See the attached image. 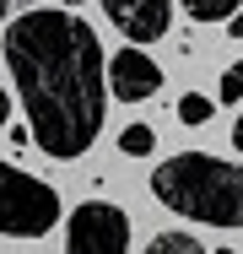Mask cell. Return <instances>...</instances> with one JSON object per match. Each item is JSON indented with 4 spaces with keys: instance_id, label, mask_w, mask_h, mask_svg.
<instances>
[{
    "instance_id": "cell-2",
    "label": "cell",
    "mask_w": 243,
    "mask_h": 254,
    "mask_svg": "<svg viewBox=\"0 0 243 254\" xmlns=\"http://www.w3.org/2000/svg\"><path fill=\"white\" fill-rule=\"evenodd\" d=\"M151 195L205 227H243V162H222L211 152H179L157 162Z\"/></svg>"
},
{
    "instance_id": "cell-15",
    "label": "cell",
    "mask_w": 243,
    "mask_h": 254,
    "mask_svg": "<svg viewBox=\"0 0 243 254\" xmlns=\"http://www.w3.org/2000/svg\"><path fill=\"white\" fill-rule=\"evenodd\" d=\"M16 5H22V0H0V16H11V11H16Z\"/></svg>"
},
{
    "instance_id": "cell-9",
    "label": "cell",
    "mask_w": 243,
    "mask_h": 254,
    "mask_svg": "<svg viewBox=\"0 0 243 254\" xmlns=\"http://www.w3.org/2000/svg\"><path fill=\"white\" fill-rule=\"evenodd\" d=\"M141 254H205V249H200V238H189V233H157Z\"/></svg>"
},
{
    "instance_id": "cell-5",
    "label": "cell",
    "mask_w": 243,
    "mask_h": 254,
    "mask_svg": "<svg viewBox=\"0 0 243 254\" xmlns=\"http://www.w3.org/2000/svg\"><path fill=\"white\" fill-rule=\"evenodd\" d=\"M103 81H108V92L119 103H146V98H157L162 70H157V60L141 44H124L114 60H103Z\"/></svg>"
},
{
    "instance_id": "cell-13",
    "label": "cell",
    "mask_w": 243,
    "mask_h": 254,
    "mask_svg": "<svg viewBox=\"0 0 243 254\" xmlns=\"http://www.w3.org/2000/svg\"><path fill=\"white\" fill-rule=\"evenodd\" d=\"M11 119V98H5V87H0V125Z\"/></svg>"
},
{
    "instance_id": "cell-7",
    "label": "cell",
    "mask_w": 243,
    "mask_h": 254,
    "mask_svg": "<svg viewBox=\"0 0 243 254\" xmlns=\"http://www.w3.org/2000/svg\"><path fill=\"white\" fill-rule=\"evenodd\" d=\"M151 146H157V135H151V125H141V119L119 130V152L124 157H151Z\"/></svg>"
},
{
    "instance_id": "cell-8",
    "label": "cell",
    "mask_w": 243,
    "mask_h": 254,
    "mask_svg": "<svg viewBox=\"0 0 243 254\" xmlns=\"http://www.w3.org/2000/svg\"><path fill=\"white\" fill-rule=\"evenodd\" d=\"M179 5H184V11H189L194 22H227V16H233V11H238L243 0H179Z\"/></svg>"
},
{
    "instance_id": "cell-14",
    "label": "cell",
    "mask_w": 243,
    "mask_h": 254,
    "mask_svg": "<svg viewBox=\"0 0 243 254\" xmlns=\"http://www.w3.org/2000/svg\"><path fill=\"white\" fill-rule=\"evenodd\" d=\"M233 146L243 152V114H238V125H233Z\"/></svg>"
},
{
    "instance_id": "cell-3",
    "label": "cell",
    "mask_w": 243,
    "mask_h": 254,
    "mask_svg": "<svg viewBox=\"0 0 243 254\" xmlns=\"http://www.w3.org/2000/svg\"><path fill=\"white\" fill-rule=\"evenodd\" d=\"M60 222V195L54 184L0 162V233L5 238H44Z\"/></svg>"
},
{
    "instance_id": "cell-10",
    "label": "cell",
    "mask_w": 243,
    "mask_h": 254,
    "mask_svg": "<svg viewBox=\"0 0 243 254\" xmlns=\"http://www.w3.org/2000/svg\"><path fill=\"white\" fill-rule=\"evenodd\" d=\"M211 114H216V103L205 92H184L179 98V125H211Z\"/></svg>"
},
{
    "instance_id": "cell-1",
    "label": "cell",
    "mask_w": 243,
    "mask_h": 254,
    "mask_svg": "<svg viewBox=\"0 0 243 254\" xmlns=\"http://www.w3.org/2000/svg\"><path fill=\"white\" fill-rule=\"evenodd\" d=\"M5 70L16 76V92L27 108L33 141L49 157L70 162L103 130V44L70 11H22L5 27Z\"/></svg>"
},
{
    "instance_id": "cell-4",
    "label": "cell",
    "mask_w": 243,
    "mask_h": 254,
    "mask_svg": "<svg viewBox=\"0 0 243 254\" xmlns=\"http://www.w3.org/2000/svg\"><path fill=\"white\" fill-rule=\"evenodd\" d=\"M65 254H130V216L108 200H87L70 211Z\"/></svg>"
},
{
    "instance_id": "cell-12",
    "label": "cell",
    "mask_w": 243,
    "mask_h": 254,
    "mask_svg": "<svg viewBox=\"0 0 243 254\" xmlns=\"http://www.w3.org/2000/svg\"><path fill=\"white\" fill-rule=\"evenodd\" d=\"M227 38H243V5L233 11V16H227Z\"/></svg>"
},
{
    "instance_id": "cell-6",
    "label": "cell",
    "mask_w": 243,
    "mask_h": 254,
    "mask_svg": "<svg viewBox=\"0 0 243 254\" xmlns=\"http://www.w3.org/2000/svg\"><path fill=\"white\" fill-rule=\"evenodd\" d=\"M103 11L130 44H157L173 22V0H103Z\"/></svg>"
},
{
    "instance_id": "cell-11",
    "label": "cell",
    "mask_w": 243,
    "mask_h": 254,
    "mask_svg": "<svg viewBox=\"0 0 243 254\" xmlns=\"http://www.w3.org/2000/svg\"><path fill=\"white\" fill-rule=\"evenodd\" d=\"M238 98H243V60L222 70V103H238Z\"/></svg>"
},
{
    "instance_id": "cell-16",
    "label": "cell",
    "mask_w": 243,
    "mask_h": 254,
    "mask_svg": "<svg viewBox=\"0 0 243 254\" xmlns=\"http://www.w3.org/2000/svg\"><path fill=\"white\" fill-rule=\"evenodd\" d=\"M65 5H81V0H65Z\"/></svg>"
}]
</instances>
